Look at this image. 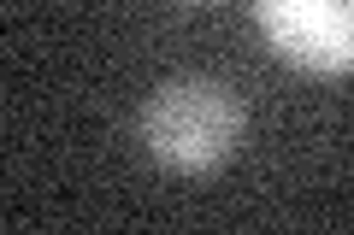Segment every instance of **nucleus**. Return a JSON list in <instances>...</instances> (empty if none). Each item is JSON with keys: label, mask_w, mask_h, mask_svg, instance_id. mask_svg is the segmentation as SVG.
I'll list each match as a JSON object with an SVG mask.
<instances>
[{"label": "nucleus", "mask_w": 354, "mask_h": 235, "mask_svg": "<svg viewBox=\"0 0 354 235\" xmlns=\"http://www.w3.org/2000/svg\"><path fill=\"white\" fill-rule=\"evenodd\" d=\"M248 112L218 76H171L136 112V136L148 159L171 176H213L242 147Z\"/></svg>", "instance_id": "f257e3e1"}, {"label": "nucleus", "mask_w": 354, "mask_h": 235, "mask_svg": "<svg viewBox=\"0 0 354 235\" xmlns=\"http://www.w3.org/2000/svg\"><path fill=\"white\" fill-rule=\"evenodd\" d=\"M254 24L290 71L354 76V0H254Z\"/></svg>", "instance_id": "f03ea898"}, {"label": "nucleus", "mask_w": 354, "mask_h": 235, "mask_svg": "<svg viewBox=\"0 0 354 235\" xmlns=\"http://www.w3.org/2000/svg\"><path fill=\"white\" fill-rule=\"evenodd\" d=\"M177 6H218V0H177Z\"/></svg>", "instance_id": "7ed1b4c3"}]
</instances>
